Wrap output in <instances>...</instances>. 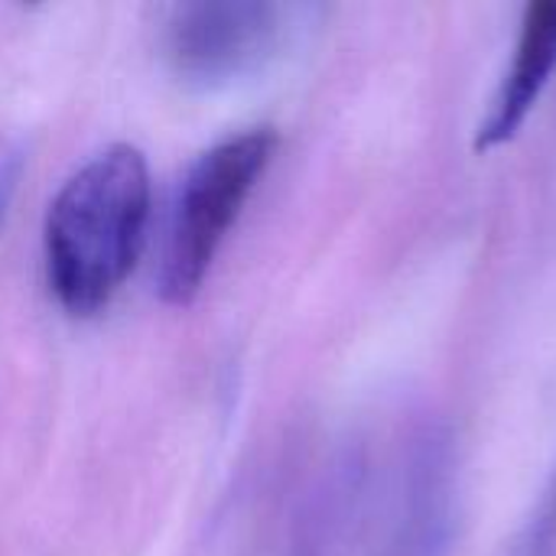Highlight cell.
<instances>
[{
    "mask_svg": "<svg viewBox=\"0 0 556 556\" xmlns=\"http://www.w3.org/2000/svg\"><path fill=\"white\" fill-rule=\"evenodd\" d=\"M150 218V169L137 147L117 143L75 169L49 202L42 248L55 300L72 316L111 303L137 264Z\"/></svg>",
    "mask_w": 556,
    "mask_h": 556,
    "instance_id": "cell-1",
    "label": "cell"
},
{
    "mask_svg": "<svg viewBox=\"0 0 556 556\" xmlns=\"http://www.w3.org/2000/svg\"><path fill=\"white\" fill-rule=\"evenodd\" d=\"M277 150V134L270 127H254L235 134L212 150H205L186 173L160 264V293L173 306H186L241 215L251 189L264 176Z\"/></svg>",
    "mask_w": 556,
    "mask_h": 556,
    "instance_id": "cell-2",
    "label": "cell"
},
{
    "mask_svg": "<svg viewBox=\"0 0 556 556\" xmlns=\"http://www.w3.org/2000/svg\"><path fill=\"white\" fill-rule=\"evenodd\" d=\"M283 10L257 0H195L163 10L160 52L176 78L218 88L257 72L280 46Z\"/></svg>",
    "mask_w": 556,
    "mask_h": 556,
    "instance_id": "cell-3",
    "label": "cell"
},
{
    "mask_svg": "<svg viewBox=\"0 0 556 556\" xmlns=\"http://www.w3.org/2000/svg\"><path fill=\"white\" fill-rule=\"evenodd\" d=\"M556 72V0H538L525 7L518 42L511 62L498 81V91L476 127L472 147L479 153L498 150L511 143L534 108L541 104L544 91L551 88Z\"/></svg>",
    "mask_w": 556,
    "mask_h": 556,
    "instance_id": "cell-4",
    "label": "cell"
},
{
    "mask_svg": "<svg viewBox=\"0 0 556 556\" xmlns=\"http://www.w3.org/2000/svg\"><path fill=\"white\" fill-rule=\"evenodd\" d=\"M453 544V453L450 440L424 430L414 440L397 518L378 556H450Z\"/></svg>",
    "mask_w": 556,
    "mask_h": 556,
    "instance_id": "cell-5",
    "label": "cell"
},
{
    "mask_svg": "<svg viewBox=\"0 0 556 556\" xmlns=\"http://www.w3.org/2000/svg\"><path fill=\"white\" fill-rule=\"evenodd\" d=\"M23 163H26L23 147L13 137H0V225H3V218L10 212L13 195H16V186H20V176H23Z\"/></svg>",
    "mask_w": 556,
    "mask_h": 556,
    "instance_id": "cell-6",
    "label": "cell"
},
{
    "mask_svg": "<svg viewBox=\"0 0 556 556\" xmlns=\"http://www.w3.org/2000/svg\"><path fill=\"white\" fill-rule=\"evenodd\" d=\"M554 515H556V492H554Z\"/></svg>",
    "mask_w": 556,
    "mask_h": 556,
    "instance_id": "cell-7",
    "label": "cell"
}]
</instances>
